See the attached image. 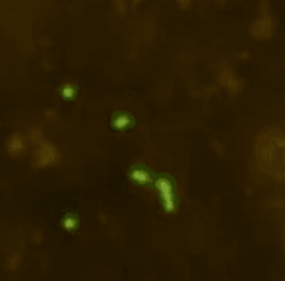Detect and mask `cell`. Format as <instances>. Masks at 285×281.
<instances>
[{
  "label": "cell",
  "mask_w": 285,
  "mask_h": 281,
  "mask_svg": "<svg viewBox=\"0 0 285 281\" xmlns=\"http://www.w3.org/2000/svg\"><path fill=\"white\" fill-rule=\"evenodd\" d=\"M57 157H58V151L55 150V146L49 144V142H45V144H41V146L35 150V153H33V167L35 169L47 167V165L55 163Z\"/></svg>",
  "instance_id": "obj_1"
},
{
  "label": "cell",
  "mask_w": 285,
  "mask_h": 281,
  "mask_svg": "<svg viewBox=\"0 0 285 281\" xmlns=\"http://www.w3.org/2000/svg\"><path fill=\"white\" fill-rule=\"evenodd\" d=\"M260 31H264V39H270L272 37V31H274V20L272 16L268 14H262L252 25H250V35L260 39Z\"/></svg>",
  "instance_id": "obj_2"
},
{
  "label": "cell",
  "mask_w": 285,
  "mask_h": 281,
  "mask_svg": "<svg viewBox=\"0 0 285 281\" xmlns=\"http://www.w3.org/2000/svg\"><path fill=\"white\" fill-rule=\"evenodd\" d=\"M161 198H163V204H165V210L167 212H173L175 210V194H173V184L167 180V178H159L155 182Z\"/></svg>",
  "instance_id": "obj_3"
},
{
  "label": "cell",
  "mask_w": 285,
  "mask_h": 281,
  "mask_svg": "<svg viewBox=\"0 0 285 281\" xmlns=\"http://www.w3.org/2000/svg\"><path fill=\"white\" fill-rule=\"evenodd\" d=\"M6 148H8V153H10V155L18 157V155L25 153L27 140H25L23 136H20V134H12V136L8 138V144H6Z\"/></svg>",
  "instance_id": "obj_4"
},
{
  "label": "cell",
  "mask_w": 285,
  "mask_h": 281,
  "mask_svg": "<svg viewBox=\"0 0 285 281\" xmlns=\"http://www.w3.org/2000/svg\"><path fill=\"white\" fill-rule=\"evenodd\" d=\"M132 178L136 180V182H148V173H144V171H132Z\"/></svg>",
  "instance_id": "obj_5"
},
{
  "label": "cell",
  "mask_w": 285,
  "mask_h": 281,
  "mask_svg": "<svg viewBox=\"0 0 285 281\" xmlns=\"http://www.w3.org/2000/svg\"><path fill=\"white\" fill-rule=\"evenodd\" d=\"M62 97H66V99L76 97V87H74V86H64V87H62Z\"/></svg>",
  "instance_id": "obj_6"
},
{
  "label": "cell",
  "mask_w": 285,
  "mask_h": 281,
  "mask_svg": "<svg viewBox=\"0 0 285 281\" xmlns=\"http://www.w3.org/2000/svg\"><path fill=\"white\" fill-rule=\"evenodd\" d=\"M128 124H130V118L124 116V114L114 118V126H116V128H124V126H128Z\"/></svg>",
  "instance_id": "obj_7"
},
{
  "label": "cell",
  "mask_w": 285,
  "mask_h": 281,
  "mask_svg": "<svg viewBox=\"0 0 285 281\" xmlns=\"http://www.w3.org/2000/svg\"><path fill=\"white\" fill-rule=\"evenodd\" d=\"M72 225H76V219H66V221H64V227H68V229H70Z\"/></svg>",
  "instance_id": "obj_8"
}]
</instances>
